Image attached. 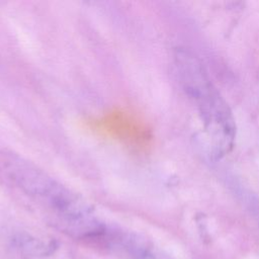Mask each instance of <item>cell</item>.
<instances>
[{
  "label": "cell",
  "instance_id": "cell-1",
  "mask_svg": "<svg viewBox=\"0 0 259 259\" xmlns=\"http://www.w3.org/2000/svg\"><path fill=\"white\" fill-rule=\"evenodd\" d=\"M0 181L35 206L64 234L102 244L110 226L82 196L33 162L13 151L0 150Z\"/></svg>",
  "mask_w": 259,
  "mask_h": 259
},
{
  "label": "cell",
  "instance_id": "cell-2",
  "mask_svg": "<svg viewBox=\"0 0 259 259\" xmlns=\"http://www.w3.org/2000/svg\"><path fill=\"white\" fill-rule=\"evenodd\" d=\"M174 63L182 90L197 110L212 155L225 156L233 149L236 139L235 118L229 104L195 55L179 49Z\"/></svg>",
  "mask_w": 259,
  "mask_h": 259
},
{
  "label": "cell",
  "instance_id": "cell-3",
  "mask_svg": "<svg viewBox=\"0 0 259 259\" xmlns=\"http://www.w3.org/2000/svg\"><path fill=\"white\" fill-rule=\"evenodd\" d=\"M107 247L119 249L131 259H173L139 234L113 227Z\"/></svg>",
  "mask_w": 259,
  "mask_h": 259
}]
</instances>
